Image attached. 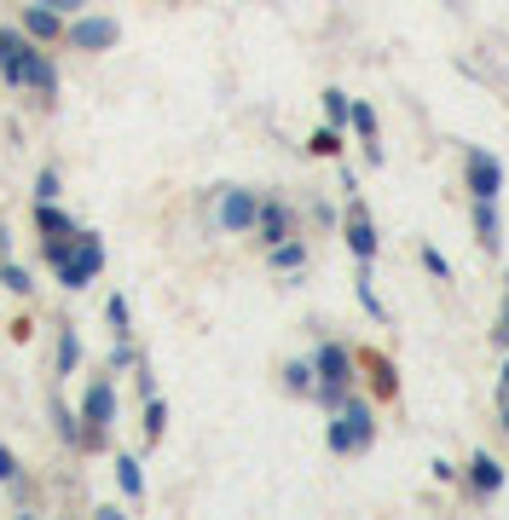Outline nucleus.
<instances>
[{
  "label": "nucleus",
  "instance_id": "25",
  "mask_svg": "<svg viewBox=\"0 0 509 520\" xmlns=\"http://www.w3.org/2000/svg\"><path fill=\"white\" fill-rule=\"evenodd\" d=\"M168 428V405L163 399H156V393H151V405H145V433H151V440H156V433H163Z\"/></svg>",
  "mask_w": 509,
  "mask_h": 520
},
{
  "label": "nucleus",
  "instance_id": "33",
  "mask_svg": "<svg viewBox=\"0 0 509 520\" xmlns=\"http://www.w3.org/2000/svg\"><path fill=\"white\" fill-rule=\"evenodd\" d=\"M504 428H509V411H504Z\"/></svg>",
  "mask_w": 509,
  "mask_h": 520
},
{
  "label": "nucleus",
  "instance_id": "34",
  "mask_svg": "<svg viewBox=\"0 0 509 520\" xmlns=\"http://www.w3.org/2000/svg\"><path fill=\"white\" fill-rule=\"evenodd\" d=\"M504 376H509V365H504Z\"/></svg>",
  "mask_w": 509,
  "mask_h": 520
},
{
  "label": "nucleus",
  "instance_id": "26",
  "mask_svg": "<svg viewBox=\"0 0 509 520\" xmlns=\"http://www.w3.org/2000/svg\"><path fill=\"white\" fill-rule=\"evenodd\" d=\"M301 260H307V255H301V243H272V266H284V272H296V266H301Z\"/></svg>",
  "mask_w": 509,
  "mask_h": 520
},
{
  "label": "nucleus",
  "instance_id": "29",
  "mask_svg": "<svg viewBox=\"0 0 509 520\" xmlns=\"http://www.w3.org/2000/svg\"><path fill=\"white\" fill-rule=\"evenodd\" d=\"M0 480L18 486V457H12V445H0Z\"/></svg>",
  "mask_w": 509,
  "mask_h": 520
},
{
  "label": "nucleus",
  "instance_id": "1",
  "mask_svg": "<svg viewBox=\"0 0 509 520\" xmlns=\"http://www.w3.org/2000/svg\"><path fill=\"white\" fill-rule=\"evenodd\" d=\"M53 266H58V283H64V289H88V283L99 278V266H104V243L93 238V231H76Z\"/></svg>",
  "mask_w": 509,
  "mask_h": 520
},
{
  "label": "nucleus",
  "instance_id": "5",
  "mask_svg": "<svg viewBox=\"0 0 509 520\" xmlns=\"http://www.w3.org/2000/svg\"><path fill=\"white\" fill-rule=\"evenodd\" d=\"M319 388H347L354 382V358H347V347H336V341H324L319 347Z\"/></svg>",
  "mask_w": 509,
  "mask_h": 520
},
{
  "label": "nucleus",
  "instance_id": "11",
  "mask_svg": "<svg viewBox=\"0 0 509 520\" xmlns=\"http://www.w3.org/2000/svg\"><path fill=\"white\" fill-rule=\"evenodd\" d=\"M347 249H354L359 260H371V255H377V231H371L365 208H354V214H347Z\"/></svg>",
  "mask_w": 509,
  "mask_h": 520
},
{
  "label": "nucleus",
  "instance_id": "9",
  "mask_svg": "<svg viewBox=\"0 0 509 520\" xmlns=\"http://www.w3.org/2000/svg\"><path fill=\"white\" fill-rule=\"evenodd\" d=\"M64 29V12H53V6H41V0H35L29 12H23V35H29V41H53V35Z\"/></svg>",
  "mask_w": 509,
  "mask_h": 520
},
{
  "label": "nucleus",
  "instance_id": "7",
  "mask_svg": "<svg viewBox=\"0 0 509 520\" xmlns=\"http://www.w3.org/2000/svg\"><path fill=\"white\" fill-rule=\"evenodd\" d=\"M81 416H88V428H111L116 423V393H111V382H93L88 393H81Z\"/></svg>",
  "mask_w": 509,
  "mask_h": 520
},
{
  "label": "nucleus",
  "instance_id": "4",
  "mask_svg": "<svg viewBox=\"0 0 509 520\" xmlns=\"http://www.w3.org/2000/svg\"><path fill=\"white\" fill-rule=\"evenodd\" d=\"M469 191H475L480 203H492V197L504 191V168H498V156H487V151H469Z\"/></svg>",
  "mask_w": 509,
  "mask_h": 520
},
{
  "label": "nucleus",
  "instance_id": "20",
  "mask_svg": "<svg viewBox=\"0 0 509 520\" xmlns=\"http://www.w3.org/2000/svg\"><path fill=\"white\" fill-rule=\"evenodd\" d=\"M365 266H371V260H359V306H365L371 318H388L382 301H377V289H371V272H365Z\"/></svg>",
  "mask_w": 509,
  "mask_h": 520
},
{
  "label": "nucleus",
  "instance_id": "21",
  "mask_svg": "<svg viewBox=\"0 0 509 520\" xmlns=\"http://www.w3.org/2000/svg\"><path fill=\"white\" fill-rule=\"evenodd\" d=\"M307 151H313V156H336V151H342V133H336V128H319V133L307 139Z\"/></svg>",
  "mask_w": 509,
  "mask_h": 520
},
{
  "label": "nucleus",
  "instance_id": "24",
  "mask_svg": "<svg viewBox=\"0 0 509 520\" xmlns=\"http://www.w3.org/2000/svg\"><path fill=\"white\" fill-rule=\"evenodd\" d=\"M35 203H58V168L35 173Z\"/></svg>",
  "mask_w": 509,
  "mask_h": 520
},
{
  "label": "nucleus",
  "instance_id": "18",
  "mask_svg": "<svg viewBox=\"0 0 509 520\" xmlns=\"http://www.w3.org/2000/svg\"><path fill=\"white\" fill-rule=\"evenodd\" d=\"M347 128H354L359 139H377V110H371V105H359V98H354V110H347Z\"/></svg>",
  "mask_w": 509,
  "mask_h": 520
},
{
  "label": "nucleus",
  "instance_id": "19",
  "mask_svg": "<svg viewBox=\"0 0 509 520\" xmlns=\"http://www.w3.org/2000/svg\"><path fill=\"white\" fill-rule=\"evenodd\" d=\"M347 110H354V98H347L342 87H330V93H324V116H330V128H342Z\"/></svg>",
  "mask_w": 509,
  "mask_h": 520
},
{
  "label": "nucleus",
  "instance_id": "27",
  "mask_svg": "<svg viewBox=\"0 0 509 520\" xmlns=\"http://www.w3.org/2000/svg\"><path fill=\"white\" fill-rule=\"evenodd\" d=\"M104 318L116 324V336H128V301L122 295H111V306H104Z\"/></svg>",
  "mask_w": 509,
  "mask_h": 520
},
{
  "label": "nucleus",
  "instance_id": "16",
  "mask_svg": "<svg viewBox=\"0 0 509 520\" xmlns=\"http://www.w3.org/2000/svg\"><path fill=\"white\" fill-rule=\"evenodd\" d=\"M35 226H41L46 238H70V231H76V226H70V214H58L53 203H35Z\"/></svg>",
  "mask_w": 509,
  "mask_h": 520
},
{
  "label": "nucleus",
  "instance_id": "12",
  "mask_svg": "<svg viewBox=\"0 0 509 520\" xmlns=\"http://www.w3.org/2000/svg\"><path fill=\"white\" fill-rule=\"evenodd\" d=\"M254 226H261V238H266V243H284V238H289V214H284L278 203H261Z\"/></svg>",
  "mask_w": 509,
  "mask_h": 520
},
{
  "label": "nucleus",
  "instance_id": "31",
  "mask_svg": "<svg viewBox=\"0 0 509 520\" xmlns=\"http://www.w3.org/2000/svg\"><path fill=\"white\" fill-rule=\"evenodd\" d=\"M41 6H53V12H81V0H41Z\"/></svg>",
  "mask_w": 509,
  "mask_h": 520
},
{
  "label": "nucleus",
  "instance_id": "13",
  "mask_svg": "<svg viewBox=\"0 0 509 520\" xmlns=\"http://www.w3.org/2000/svg\"><path fill=\"white\" fill-rule=\"evenodd\" d=\"M469 480H475V491H480V498H492V491L504 486V468L492 463V457H475V463H469Z\"/></svg>",
  "mask_w": 509,
  "mask_h": 520
},
{
  "label": "nucleus",
  "instance_id": "10",
  "mask_svg": "<svg viewBox=\"0 0 509 520\" xmlns=\"http://www.w3.org/2000/svg\"><path fill=\"white\" fill-rule=\"evenodd\" d=\"M23 35H12V29H0V76H6L12 87H23Z\"/></svg>",
  "mask_w": 509,
  "mask_h": 520
},
{
  "label": "nucleus",
  "instance_id": "2",
  "mask_svg": "<svg viewBox=\"0 0 509 520\" xmlns=\"http://www.w3.org/2000/svg\"><path fill=\"white\" fill-rule=\"evenodd\" d=\"M371 440H377V416H371V405L347 399L342 411H336V423H330V451L354 457V451H365Z\"/></svg>",
  "mask_w": 509,
  "mask_h": 520
},
{
  "label": "nucleus",
  "instance_id": "17",
  "mask_svg": "<svg viewBox=\"0 0 509 520\" xmlns=\"http://www.w3.org/2000/svg\"><path fill=\"white\" fill-rule=\"evenodd\" d=\"M116 486L128 498H145V474H139V457H116Z\"/></svg>",
  "mask_w": 509,
  "mask_h": 520
},
{
  "label": "nucleus",
  "instance_id": "22",
  "mask_svg": "<svg viewBox=\"0 0 509 520\" xmlns=\"http://www.w3.org/2000/svg\"><path fill=\"white\" fill-rule=\"evenodd\" d=\"M313 376H319V370H313V365H289V370H284L289 393H313V388H319V382H313Z\"/></svg>",
  "mask_w": 509,
  "mask_h": 520
},
{
  "label": "nucleus",
  "instance_id": "8",
  "mask_svg": "<svg viewBox=\"0 0 509 520\" xmlns=\"http://www.w3.org/2000/svg\"><path fill=\"white\" fill-rule=\"evenodd\" d=\"M254 214H261V203H254L249 191H226V197H221V226H226V231H249Z\"/></svg>",
  "mask_w": 509,
  "mask_h": 520
},
{
  "label": "nucleus",
  "instance_id": "3",
  "mask_svg": "<svg viewBox=\"0 0 509 520\" xmlns=\"http://www.w3.org/2000/svg\"><path fill=\"white\" fill-rule=\"evenodd\" d=\"M116 35L122 29H116L111 18H88V12H76V23H70V41H76L81 53H111Z\"/></svg>",
  "mask_w": 509,
  "mask_h": 520
},
{
  "label": "nucleus",
  "instance_id": "28",
  "mask_svg": "<svg viewBox=\"0 0 509 520\" xmlns=\"http://www.w3.org/2000/svg\"><path fill=\"white\" fill-rule=\"evenodd\" d=\"M128 365H139V353H133V347H128V336H122V341L111 347V370H128Z\"/></svg>",
  "mask_w": 509,
  "mask_h": 520
},
{
  "label": "nucleus",
  "instance_id": "14",
  "mask_svg": "<svg viewBox=\"0 0 509 520\" xmlns=\"http://www.w3.org/2000/svg\"><path fill=\"white\" fill-rule=\"evenodd\" d=\"M76 365H81V336L76 330H58V376H76Z\"/></svg>",
  "mask_w": 509,
  "mask_h": 520
},
{
  "label": "nucleus",
  "instance_id": "32",
  "mask_svg": "<svg viewBox=\"0 0 509 520\" xmlns=\"http://www.w3.org/2000/svg\"><path fill=\"white\" fill-rule=\"evenodd\" d=\"M504 336H509V301H504Z\"/></svg>",
  "mask_w": 509,
  "mask_h": 520
},
{
  "label": "nucleus",
  "instance_id": "15",
  "mask_svg": "<svg viewBox=\"0 0 509 520\" xmlns=\"http://www.w3.org/2000/svg\"><path fill=\"white\" fill-rule=\"evenodd\" d=\"M475 231H480V249H498V208L475 197Z\"/></svg>",
  "mask_w": 509,
  "mask_h": 520
},
{
  "label": "nucleus",
  "instance_id": "30",
  "mask_svg": "<svg viewBox=\"0 0 509 520\" xmlns=\"http://www.w3.org/2000/svg\"><path fill=\"white\" fill-rule=\"evenodd\" d=\"M422 266H429L434 278H452V266H446V255H440V249H422Z\"/></svg>",
  "mask_w": 509,
  "mask_h": 520
},
{
  "label": "nucleus",
  "instance_id": "23",
  "mask_svg": "<svg viewBox=\"0 0 509 520\" xmlns=\"http://www.w3.org/2000/svg\"><path fill=\"white\" fill-rule=\"evenodd\" d=\"M0 283H6L12 295H29V289H35V278H29V272H23V266H12V260H6V266H0Z\"/></svg>",
  "mask_w": 509,
  "mask_h": 520
},
{
  "label": "nucleus",
  "instance_id": "6",
  "mask_svg": "<svg viewBox=\"0 0 509 520\" xmlns=\"http://www.w3.org/2000/svg\"><path fill=\"white\" fill-rule=\"evenodd\" d=\"M23 87H29V93H41V98L58 93V70H53V58H46V53H35V41L23 46Z\"/></svg>",
  "mask_w": 509,
  "mask_h": 520
}]
</instances>
